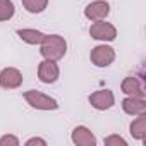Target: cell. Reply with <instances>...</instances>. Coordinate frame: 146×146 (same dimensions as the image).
<instances>
[{
    "mask_svg": "<svg viewBox=\"0 0 146 146\" xmlns=\"http://www.w3.org/2000/svg\"><path fill=\"white\" fill-rule=\"evenodd\" d=\"M131 134L136 139H144V134H146V115L144 113H139L137 119L131 124Z\"/></svg>",
    "mask_w": 146,
    "mask_h": 146,
    "instance_id": "13",
    "label": "cell"
},
{
    "mask_svg": "<svg viewBox=\"0 0 146 146\" xmlns=\"http://www.w3.org/2000/svg\"><path fill=\"white\" fill-rule=\"evenodd\" d=\"M17 35L23 41H26L29 45H40L45 38V35L36 29H17Z\"/></svg>",
    "mask_w": 146,
    "mask_h": 146,
    "instance_id": "12",
    "label": "cell"
},
{
    "mask_svg": "<svg viewBox=\"0 0 146 146\" xmlns=\"http://www.w3.org/2000/svg\"><path fill=\"white\" fill-rule=\"evenodd\" d=\"M24 9L31 14H38V12H43L48 5V0H21Z\"/></svg>",
    "mask_w": 146,
    "mask_h": 146,
    "instance_id": "14",
    "label": "cell"
},
{
    "mask_svg": "<svg viewBox=\"0 0 146 146\" xmlns=\"http://www.w3.org/2000/svg\"><path fill=\"white\" fill-rule=\"evenodd\" d=\"M41 45V55L45 58H50V60H60L64 55H65V50H67V43L62 36L58 35H45L43 41L40 43Z\"/></svg>",
    "mask_w": 146,
    "mask_h": 146,
    "instance_id": "1",
    "label": "cell"
},
{
    "mask_svg": "<svg viewBox=\"0 0 146 146\" xmlns=\"http://www.w3.org/2000/svg\"><path fill=\"white\" fill-rule=\"evenodd\" d=\"M122 91L127 95V96H134V98H143L146 96V91H144V86H143V81L139 78H134V76H129L122 81Z\"/></svg>",
    "mask_w": 146,
    "mask_h": 146,
    "instance_id": "9",
    "label": "cell"
},
{
    "mask_svg": "<svg viewBox=\"0 0 146 146\" xmlns=\"http://www.w3.org/2000/svg\"><path fill=\"white\" fill-rule=\"evenodd\" d=\"M90 58H91V62H93L96 67H107V65H110V64L113 62L115 52H113V48L108 46V45H98V46H95V48L91 50Z\"/></svg>",
    "mask_w": 146,
    "mask_h": 146,
    "instance_id": "4",
    "label": "cell"
},
{
    "mask_svg": "<svg viewBox=\"0 0 146 146\" xmlns=\"http://www.w3.org/2000/svg\"><path fill=\"white\" fill-rule=\"evenodd\" d=\"M31 144H41V146H45L46 143H45V139H40V137H33V139L26 141V146H31Z\"/></svg>",
    "mask_w": 146,
    "mask_h": 146,
    "instance_id": "18",
    "label": "cell"
},
{
    "mask_svg": "<svg viewBox=\"0 0 146 146\" xmlns=\"http://www.w3.org/2000/svg\"><path fill=\"white\" fill-rule=\"evenodd\" d=\"M90 103L96 110H108L115 103V98L110 90H100V91H95L93 95H90Z\"/></svg>",
    "mask_w": 146,
    "mask_h": 146,
    "instance_id": "7",
    "label": "cell"
},
{
    "mask_svg": "<svg viewBox=\"0 0 146 146\" xmlns=\"http://www.w3.org/2000/svg\"><path fill=\"white\" fill-rule=\"evenodd\" d=\"M24 98H26V102H28L33 108H36V110H57V108H58L57 100H53V98H50V96H46V95L36 91V90L26 91V93H24Z\"/></svg>",
    "mask_w": 146,
    "mask_h": 146,
    "instance_id": "2",
    "label": "cell"
},
{
    "mask_svg": "<svg viewBox=\"0 0 146 146\" xmlns=\"http://www.w3.org/2000/svg\"><path fill=\"white\" fill-rule=\"evenodd\" d=\"M58 65L55 64V60H50V58H45L40 65H38V79L45 84H52L58 79Z\"/></svg>",
    "mask_w": 146,
    "mask_h": 146,
    "instance_id": "5",
    "label": "cell"
},
{
    "mask_svg": "<svg viewBox=\"0 0 146 146\" xmlns=\"http://www.w3.org/2000/svg\"><path fill=\"white\" fill-rule=\"evenodd\" d=\"M110 12V5L105 0H96V2H91L86 9H84V16L90 19V21H102L108 16Z\"/></svg>",
    "mask_w": 146,
    "mask_h": 146,
    "instance_id": "8",
    "label": "cell"
},
{
    "mask_svg": "<svg viewBox=\"0 0 146 146\" xmlns=\"http://www.w3.org/2000/svg\"><path fill=\"white\" fill-rule=\"evenodd\" d=\"M7 144L17 146L19 144V139L16 136H4V137H0V146H7Z\"/></svg>",
    "mask_w": 146,
    "mask_h": 146,
    "instance_id": "16",
    "label": "cell"
},
{
    "mask_svg": "<svg viewBox=\"0 0 146 146\" xmlns=\"http://www.w3.org/2000/svg\"><path fill=\"white\" fill-rule=\"evenodd\" d=\"M122 108L125 113L129 115H139V113H146V102L143 98H134V96H127L122 102Z\"/></svg>",
    "mask_w": 146,
    "mask_h": 146,
    "instance_id": "11",
    "label": "cell"
},
{
    "mask_svg": "<svg viewBox=\"0 0 146 146\" xmlns=\"http://www.w3.org/2000/svg\"><path fill=\"white\" fill-rule=\"evenodd\" d=\"M105 144H107V146H112V144H120V146H125L127 143H125L122 137H119V136H108V137L105 139Z\"/></svg>",
    "mask_w": 146,
    "mask_h": 146,
    "instance_id": "17",
    "label": "cell"
},
{
    "mask_svg": "<svg viewBox=\"0 0 146 146\" xmlns=\"http://www.w3.org/2000/svg\"><path fill=\"white\" fill-rule=\"evenodd\" d=\"M90 35H91V38L100 40V41H113L115 36H117V29H115V26H112L110 23H105V21L102 19V21H95V23L91 24Z\"/></svg>",
    "mask_w": 146,
    "mask_h": 146,
    "instance_id": "3",
    "label": "cell"
},
{
    "mask_svg": "<svg viewBox=\"0 0 146 146\" xmlns=\"http://www.w3.org/2000/svg\"><path fill=\"white\" fill-rule=\"evenodd\" d=\"M16 9L12 0H0V21H9L12 19Z\"/></svg>",
    "mask_w": 146,
    "mask_h": 146,
    "instance_id": "15",
    "label": "cell"
},
{
    "mask_svg": "<svg viewBox=\"0 0 146 146\" xmlns=\"http://www.w3.org/2000/svg\"><path fill=\"white\" fill-rule=\"evenodd\" d=\"M23 84V74L16 67H5L0 70V86L5 90H14Z\"/></svg>",
    "mask_w": 146,
    "mask_h": 146,
    "instance_id": "6",
    "label": "cell"
},
{
    "mask_svg": "<svg viewBox=\"0 0 146 146\" xmlns=\"http://www.w3.org/2000/svg\"><path fill=\"white\" fill-rule=\"evenodd\" d=\"M72 143L78 146H95L96 144V137L93 136V132L84 127V125H78L72 131Z\"/></svg>",
    "mask_w": 146,
    "mask_h": 146,
    "instance_id": "10",
    "label": "cell"
}]
</instances>
